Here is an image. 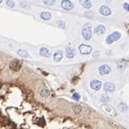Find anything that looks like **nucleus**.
Wrapping results in <instances>:
<instances>
[{
    "mask_svg": "<svg viewBox=\"0 0 129 129\" xmlns=\"http://www.w3.org/2000/svg\"><path fill=\"white\" fill-rule=\"evenodd\" d=\"M120 38H121V33L119 32V31H114V32H112V33L109 34V35L106 37V44H108V45H111V44L115 42V41L119 40Z\"/></svg>",
    "mask_w": 129,
    "mask_h": 129,
    "instance_id": "2",
    "label": "nucleus"
},
{
    "mask_svg": "<svg viewBox=\"0 0 129 129\" xmlns=\"http://www.w3.org/2000/svg\"><path fill=\"white\" fill-rule=\"evenodd\" d=\"M43 3L46 5H53L55 4V0H43Z\"/></svg>",
    "mask_w": 129,
    "mask_h": 129,
    "instance_id": "19",
    "label": "nucleus"
},
{
    "mask_svg": "<svg viewBox=\"0 0 129 129\" xmlns=\"http://www.w3.org/2000/svg\"><path fill=\"white\" fill-rule=\"evenodd\" d=\"M57 24L60 28H64V23L63 21H61V20H59V21L57 22Z\"/></svg>",
    "mask_w": 129,
    "mask_h": 129,
    "instance_id": "23",
    "label": "nucleus"
},
{
    "mask_svg": "<svg viewBox=\"0 0 129 129\" xmlns=\"http://www.w3.org/2000/svg\"><path fill=\"white\" fill-rule=\"evenodd\" d=\"M123 6H124V9H125V10H127V12H128V11H129L128 4H124V5H123Z\"/></svg>",
    "mask_w": 129,
    "mask_h": 129,
    "instance_id": "26",
    "label": "nucleus"
},
{
    "mask_svg": "<svg viewBox=\"0 0 129 129\" xmlns=\"http://www.w3.org/2000/svg\"><path fill=\"white\" fill-rule=\"evenodd\" d=\"M3 2V0H0V3H2Z\"/></svg>",
    "mask_w": 129,
    "mask_h": 129,
    "instance_id": "28",
    "label": "nucleus"
},
{
    "mask_svg": "<svg viewBox=\"0 0 129 129\" xmlns=\"http://www.w3.org/2000/svg\"><path fill=\"white\" fill-rule=\"evenodd\" d=\"M99 55H100V52H96V53H94V58L99 57Z\"/></svg>",
    "mask_w": 129,
    "mask_h": 129,
    "instance_id": "27",
    "label": "nucleus"
},
{
    "mask_svg": "<svg viewBox=\"0 0 129 129\" xmlns=\"http://www.w3.org/2000/svg\"><path fill=\"white\" fill-rule=\"evenodd\" d=\"M104 90H105L106 93H112V92L115 90V86L112 83L110 82H106L104 86Z\"/></svg>",
    "mask_w": 129,
    "mask_h": 129,
    "instance_id": "9",
    "label": "nucleus"
},
{
    "mask_svg": "<svg viewBox=\"0 0 129 129\" xmlns=\"http://www.w3.org/2000/svg\"><path fill=\"white\" fill-rule=\"evenodd\" d=\"M105 31H106V27L104 26V25H102V24H100V25H98V26L95 28L94 33H95L96 35H102Z\"/></svg>",
    "mask_w": 129,
    "mask_h": 129,
    "instance_id": "10",
    "label": "nucleus"
},
{
    "mask_svg": "<svg viewBox=\"0 0 129 129\" xmlns=\"http://www.w3.org/2000/svg\"><path fill=\"white\" fill-rule=\"evenodd\" d=\"M6 5L9 6V7H11V8H13L15 6V5H14V3L12 2V0H7V2H6Z\"/></svg>",
    "mask_w": 129,
    "mask_h": 129,
    "instance_id": "21",
    "label": "nucleus"
},
{
    "mask_svg": "<svg viewBox=\"0 0 129 129\" xmlns=\"http://www.w3.org/2000/svg\"><path fill=\"white\" fill-rule=\"evenodd\" d=\"M90 86L91 88H93L94 91H99L101 87V82L100 80H92Z\"/></svg>",
    "mask_w": 129,
    "mask_h": 129,
    "instance_id": "8",
    "label": "nucleus"
},
{
    "mask_svg": "<svg viewBox=\"0 0 129 129\" xmlns=\"http://www.w3.org/2000/svg\"><path fill=\"white\" fill-rule=\"evenodd\" d=\"M79 4L86 9H90L92 7V2L90 0H79Z\"/></svg>",
    "mask_w": 129,
    "mask_h": 129,
    "instance_id": "11",
    "label": "nucleus"
},
{
    "mask_svg": "<svg viewBox=\"0 0 129 129\" xmlns=\"http://www.w3.org/2000/svg\"><path fill=\"white\" fill-rule=\"evenodd\" d=\"M72 109H73V112L75 113H79L80 111H81V107L79 106H74L73 107H72Z\"/></svg>",
    "mask_w": 129,
    "mask_h": 129,
    "instance_id": "20",
    "label": "nucleus"
},
{
    "mask_svg": "<svg viewBox=\"0 0 129 129\" xmlns=\"http://www.w3.org/2000/svg\"><path fill=\"white\" fill-rule=\"evenodd\" d=\"M100 12L101 15L106 16V17L110 16V15L112 14V11H111V9L108 7V6H106V5H102V6L100 8Z\"/></svg>",
    "mask_w": 129,
    "mask_h": 129,
    "instance_id": "6",
    "label": "nucleus"
},
{
    "mask_svg": "<svg viewBox=\"0 0 129 129\" xmlns=\"http://www.w3.org/2000/svg\"><path fill=\"white\" fill-rule=\"evenodd\" d=\"M61 7L65 11H70L73 9V4L69 0H63L61 2Z\"/></svg>",
    "mask_w": 129,
    "mask_h": 129,
    "instance_id": "5",
    "label": "nucleus"
},
{
    "mask_svg": "<svg viewBox=\"0 0 129 129\" xmlns=\"http://www.w3.org/2000/svg\"><path fill=\"white\" fill-rule=\"evenodd\" d=\"M99 72L101 75H106V74H108L111 72V68L107 64H102L99 68Z\"/></svg>",
    "mask_w": 129,
    "mask_h": 129,
    "instance_id": "7",
    "label": "nucleus"
},
{
    "mask_svg": "<svg viewBox=\"0 0 129 129\" xmlns=\"http://www.w3.org/2000/svg\"><path fill=\"white\" fill-rule=\"evenodd\" d=\"M18 54L19 56H22V57H27L28 56V53L24 50H18Z\"/></svg>",
    "mask_w": 129,
    "mask_h": 129,
    "instance_id": "18",
    "label": "nucleus"
},
{
    "mask_svg": "<svg viewBox=\"0 0 129 129\" xmlns=\"http://www.w3.org/2000/svg\"><path fill=\"white\" fill-rule=\"evenodd\" d=\"M120 110H121L122 112H124V111L127 110V106H126V104H121V105H120Z\"/></svg>",
    "mask_w": 129,
    "mask_h": 129,
    "instance_id": "25",
    "label": "nucleus"
},
{
    "mask_svg": "<svg viewBox=\"0 0 129 129\" xmlns=\"http://www.w3.org/2000/svg\"><path fill=\"white\" fill-rule=\"evenodd\" d=\"M82 36L86 40H89L92 38V25L90 24H86L82 28Z\"/></svg>",
    "mask_w": 129,
    "mask_h": 129,
    "instance_id": "1",
    "label": "nucleus"
},
{
    "mask_svg": "<svg viewBox=\"0 0 129 129\" xmlns=\"http://www.w3.org/2000/svg\"><path fill=\"white\" fill-rule=\"evenodd\" d=\"M50 51L48 50L47 48H41L40 51H39V54H40L41 56H43V57H46V58H48L49 56H50Z\"/></svg>",
    "mask_w": 129,
    "mask_h": 129,
    "instance_id": "15",
    "label": "nucleus"
},
{
    "mask_svg": "<svg viewBox=\"0 0 129 129\" xmlns=\"http://www.w3.org/2000/svg\"><path fill=\"white\" fill-rule=\"evenodd\" d=\"M79 53L83 54V55H88L92 53L93 51V48L90 46H87V45H80L79 47Z\"/></svg>",
    "mask_w": 129,
    "mask_h": 129,
    "instance_id": "3",
    "label": "nucleus"
},
{
    "mask_svg": "<svg viewBox=\"0 0 129 129\" xmlns=\"http://www.w3.org/2000/svg\"><path fill=\"white\" fill-rule=\"evenodd\" d=\"M62 57H63V53L61 51H58L54 53V55H53V59L55 60V61H60V60L62 59Z\"/></svg>",
    "mask_w": 129,
    "mask_h": 129,
    "instance_id": "16",
    "label": "nucleus"
},
{
    "mask_svg": "<svg viewBox=\"0 0 129 129\" xmlns=\"http://www.w3.org/2000/svg\"><path fill=\"white\" fill-rule=\"evenodd\" d=\"M65 54H66L67 58L72 59V58L75 56V50H74L73 48H67L66 52H65Z\"/></svg>",
    "mask_w": 129,
    "mask_h": 129,
    "instance_id": "14",
    "label": "nucleus"
},
{
    "mask_svg": "<svg viewBox=\"0 0 129 129\" xmlns=\"http://www.w3.org/2000/svg\"><path fill=\"white\" fill-rule=\"evenodd\" d=\"M126 67H127V62H126V60L120 59V61L117 63V68H118V70L123 71V70H125V68H126Z\"/></svg>",
    "mask_w": 129,
    "mask_h": 129,
    "instance_id": "12",
    "label": "nucleus"
},
{
    "mask_svg": "<svg viewBox=\"0 0 129 129\" xmlns=\"http://www.w3.org/2000/svg\"><path fill=\"white\" fill-rule=\"evenodd\" d=\"M41 97H43V98H47L48 96L50 95V91L47 90V89H42L39 93Z\"/></svg>",
    "mask_w": 129,
    "mask_h": 129,
    "instance_id": "17",
    "label": "nucleus"
},
{
    "mask_svg": "<svg viewBox=\"0 0 129 129\" xmlns=\"http://www.w3.org/2000/svg\"><path fill=\"white\" fill-rule=\"evenodd\" d=\"M110 100V99L108 96H102V99H101V101L102 102H107V101Z\"/></svg>",
    "mask_w": 129,
    "mask_h": 129,
    "instance_id": "24",
    "label": "nucleus"
},
{
    "mask_svg": "<svg viewBox=\"0 0 129 129\" xmlns=\"http://www.w3.org/2000/svg\"><path fill=\"white\" fill-rule=\"evenodd\" d=\"M21 66H22V63L18 59H14L10 64V68H11V70L15 71V72L19 71V70L21 69Z\"/></svg>",
    "mask_w": 129,
    "mask_h": 129,
    "instance_id": "4",
    "label": "nucleus"
},
{
    "mask_svg": "<svg viewBox=\"0 0 129 129\" xmlns=\"http://www.w3.org/2000/svg\"><path fill=\"white\" fill-rule=\"evenodd\" d=\"M72 98L74 100H79V99H80V95H79V93H74Z\"/></svg>",
    "mask_w": 129,
    "mask_h": 129,
    "instance_id": "22",
    "label": "nucleus"
},
{
    "mask_svg": "<svg viewBox=\"0 0 129 129\" xmlns=\"http://www.w3.org/2000/svg\"><path fill=\"white\" fill-rule=\"evenodd\" d=\"M40 18L44 20H50L52 18V14L48 12H43L40 13Z\"/></svg>",
    "mask_w": 129,
    "mask_h": 129,
    "instance_id": "13",
    "label": "nucleus"
}]
</instances>
